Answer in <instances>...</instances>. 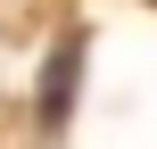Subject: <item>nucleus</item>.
Instances as JSON below:
<instances>
[{
  "label": "nucleus",
  "instance_id": "f257e3e1",
  "mask_svg": "<svg viewBox=\"0 0 157 149\" xmlns=\"http://www.w3.org/2000/svg\"><path fill=\"white\" fill-rule=\"evenodd\" d=\"M75 75H83V33H66V41L50 50V66H41V124H66V108H75Z\"/></svg>",
  "mask_w": 157,
  "mask_h": 149
}]
</instances>
